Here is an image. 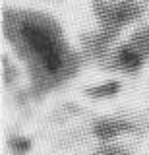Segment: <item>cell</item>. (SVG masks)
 <instances>
[{"label":"cell","mask_w":149,"mask_h":155,"mask_svg":"<svg viewBox=\"0 0 149 155\" xmlns=\"http://www.w3.org/2000/svg\"><path fill=\"white\" fill-rule=\"evenodd\" d=\"M23 37L27 39V43L31 45V48H35V51L39 52V56L43 58L47 70L49 72L58 70L60 68V56H58V51H56V45L49 37V33H45L39 27L27 25V27H23Z\"/></svg>","instance_id":"6da1fadb"}]
</instances>
